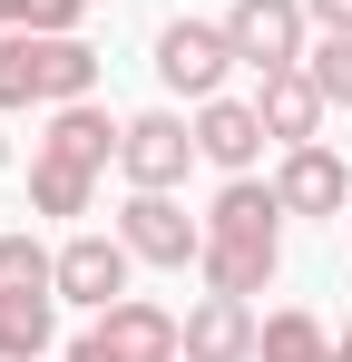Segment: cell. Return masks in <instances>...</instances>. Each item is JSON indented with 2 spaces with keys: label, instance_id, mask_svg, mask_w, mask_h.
I'll use <instances>...</instances> for the list:
<instances>
[{
  "label": "cell",
  "instance_id": "18",
  "mask_svg": "<svg viewBox=\"0 0 352 362\" xmlns=\"http://www.w3.org/2000/svg\"><path fill=\"white\" fill-rule=\"evenodd\" d=\"M0 108H49L40 98V30H0Z\"/></svg>",
  "mask_w": 352,
  "mask_h": 362
},
{
  "label": "cell",
  "instance_id": "26",
  "mask_svg": "<svg viewBox=\"0 0 352 362\" xmlns=\"http://www.w3.org/2000/svg\"><path fill=\"white\" fill-rule=\"evenodd\" d=\"M323 362H343V353H323Z\"/></svg>",
  "mask_w": 352,
  "mask_h": 362
},
{
  "label": "cell",
  "instance_id": "14",
  "mask_svg": "<svg viewBox=\"0 0 352 362\" xmlns=\"http://www.w3.org/2000/svg\"><path fill=\"white\" fill-rule=\"evenodd\" d=\"M98 88V49L78 40V30H40V98L69 108V98H88Z\"/></svg>",
  "mask_w": 352,
  "mask_h": 362
},
{
  "label": "cell",
  "instance_id": "23",
  "mask_svg": "<svg viewBox=\"0 0 352 362\" xmlns=\"http://www.w3.org/2000/svg\"><path fill=\"white\" fill-rule=\"evenodd\" d=\"M313 10V30H352V0H303Z\"/></svg>",
  "mask_w": 352,
  "mask_h": 362
},
{
  "label": "cell",
  "instance_id": "22",
  "mask_svg": "<svg viewBox=\"0 0 352 362\" xmlns=\"http://www.w3.org/2000/svg\"><path fill=\"white\" fill-rule=\"evenodd\" d=\"M59 362H127V353H117L108 333H98V323H88V333H78V343H69V353H59Z\"/></svg>",
  "mask_w": 352,
  "mask_h": 362
},
{
  "label": "cell",
  "instance_id": "1",
  "mask_svg": "<svg viewBox=\"0 0 352 362\" xmlns=\"http://www.w3.org/2000/svg\"><path fill=\"white\" fill-rule=\"evenodd\" d=\"M235 40H225V20H167V30H157V78H167L176 98H196V108H206V98H225V78H235Z\"/></svg>",
  "mask_w": 352,
  "mask_h": 362
},
{
  "label": "cell",
  "instance_id": "9",
  "mask_svg": "<svg viewBox=\"0 0 352 362\" xmlns=\"http://www.w3.org/2000/svg\"><path fill=\"white\" fill-rule=\"evenodd\" d=\"M98 333H108L127 362H186V323H176L167 303H147V294H117L108 313H98Z\"/></svg>",
  "mask_w": 352,
  "mask_h": 362
},
{
  "label": "cell",
  "instance_id": "10",
  "mask_svg": "<svg viewBox=\"0 0 352 362\" xmlns=\"http://www.w3.org/2000/svg\"><path fill=\"white\" fill-rule=\"evenodd\" d=\"M254 303L245 294H196V313H186V362H254Z\"/></svg>",
  "mask_w": 352,
  "mask_h": 362
},
{
  "label": "cell",
  "instance_id": "5",
  "mask_svg": "<svg viewBox=\"0 0 352 362\" xmlns=\"http://www.w3.org/2000/svg\"><path fill=\"white\" fill-rule=\"evenodd\" d=\"M127 274H137L127 235H69L59 245V303H78V313H108L127 294Z\"/></svg>",
  "mask_w": 352,
  "mask_h": 362
},
{
  "label": "cell",
  "instance_id": "12",
  "mask_svg": "<svg viewBox=\"0 0 352 362\" xmlns=\"http://www.w3.org/2000/svg\"><path fill=\"white\" fill-rule=\"evenodd\" d=\"M117 137H127V127H117L98 98H69V108H49V137H40V147H49V157H78V167H98V177H108Z\"/></svg>",
  "mask_w": 352,
  "mask_h": 362
},
{
  "label": "cell",
  "instance_id": "13",
  "mask_svg": "<svg viewBox=\"0 0 352 362\" xmlns=\"http://www.w3.org/2000/svg\"><path fill=\"white\" fill-rule=\"evenodd\" d=\"M206 235H284V196L274 177H225L206 206Z\"/></svg>",
  "mask_w": 352,
  "mask_h": 362
},
{
  "label": "cell",
  "instance_id": "3",
  "mask_svg": "<svg viewBox=\"0 0 352 362\" xmlns=\"http://www.w3.org/2000/svg\"><path fill=\"white\" fill-rule=\"evenodd\" d=\"M303 30H313L303 0H235L225 10V40H235V59L254 69V78H264V69H303V49H313Z\"/></svg>",
  "mask_w": 352,
  "mask_h": 362
},
{
  "label": "cell",
  "instance_id": "21",
  "mask_svg": "<svg viewBox=\"0 0 352 362\" xmlns=\"http://www.w3.org/2000/svg\"><path fill=\"white\" fill-rule=\"evenodd\" d=\"M88 0H0V30H78Z\"/></svg>",
  "mask_w": 352,
  "mask_h": 362
},
{
  "label": "cell",
  "instance_id": "17",
  "mask_svg": "<svg viewBox=\"0 0 352 362\" xmlns=\"http://www.w3.org/2000/svg\"><path fill=\"white\" fill-rule=\"evenodd\" d=\"M323 353H333V333H323L303 303L264 313V333H254V362H323Z\"/></svg>",
  "mask_w": 352,
  "mask_h": 362
},
{
  "label": "cell",
  "instance_id": "20",
  "mask_svg": "<svg viewBox=\"0 0 352 362\" xmlns=\"http://www.w3.org/2000/svg\"><path fill=\"white\" fill-rule=\"evenodd\" d=\"M303 69H313V88H323L333 108H352V30H323V40L303 49Z\"/></svg>",
  "mask_w": 352,
  "mask_h": 362
},
{
  "label": "cell",
  "instance_id": "19",
  "mask_svg": "<svg viewBox=\"0 0 352 362\" xmlns=\"http://www.w3.org/2000/svg\"><path fill=\"white\" fill-rule=\"evenodd\" d=\"M0 294H59V255L40 235H0Z\"/></svg>",
  "mask_w": 352,
  "mask_h": 362
},
{
  "label": "cell",
  "instance_id": "2",
  "mask_svg": "<svg viewBox=\"0 0 352 362\" xmlns=\"http://www.w3.org/2000/svg\"><path fill=\"white\" fill-rule=\"evenodd\" d=\"M117 235H127V255H137V264H196V255H206V216H186L167 186H127Z\"/></svg>",
  "mask_w": 352,
  "mask_h": 362
},
{
  "label": "cell",
  "instance_id": "11",
  "mask_svg": "<svg viewBox=\"0 0 352 362\" xmlns=\"http://www.w3.org/2000/svg\"><path fill=\"white\" fill-rule=\"evenodd\" d=\"M254 108H264V127H274V147H303L333 98L313 88V69H264V78H254Z\"/></svg>",
  "mask_w": 352,
  "mask_h": 362
},
{
  "label": "cell",
  "instance_id": "6",
  "mask_svg": "<svg viewBox=\"0 0 352 362\" xmlns=\"http://www.w3.org/2000/svg\"><path fill=\"white\" fill-rule=\"evenodd\" d=\"M274 196H284V216H352V167L323 137H303L274 157Z\"/></svg>",
  "mask_w": 352,
  "mask_h": 362
},
{
  "label": "cell",
  "instance_id": "7",
  "mask_svg": "<svg viewBox=\"0 0 352 362\" xmlns=\"http://www.w3.org/2000/svg\"><path fill=\"white\" fill-rule=\"evenodd\" d=\"M264 137H274V127H264L254 98H206V108H196V157H206V167H225V177H254Z\"/></svg>",
  "mask_w": 352,
  "mask_h": 362
},
{
  "label": "cell",
  "instance_id": "4",
  "mask_svg": "<svg viewBox=\"0 0 352 362\" xmlns=\"http://www.w3.org/2000/svg\"><path fill=\"white\" fill-rule=\"evenodd\" d=\"M186 167H196V127L176 118V108H147V118H127V137H117V177L127 186H186Z\"/></svg>",
  "mask_w": 352,
  "mask_h": 362
},
{
  "label": "cell",
  "instance_id": "24",
  "mask_svg": "<svg viewBox=\"0 0 352 362\" xmlns=\"http://www.w3.org/2000/svg\"><path fill=\"white\" fill-rule=\"evenodd\" d=\"M333 353H343V362H352V323H343V343H333Z\"/></svg>",
  "mask_w": 352,
  "mask_h": 362
},
{
  "label": "cell",
  "instance_id": "15",
  "mask_svg": "<svg viewBox=\"0 0 352 362\" xmlns=\"http://www.w3.org/2000/svg\"><path fill=\"white\" fill-rule=\"evenodd\" d=\"M59 294H0V362H49Z\"/></svg>",
  "mask_w": 352,
  "mask_h": 362
},
{
  "label": "cell",
  "instance_id": "16",
  "mask_svg": "<svg viewBox=\"0 0 352 362\" xmlns=\"http://www.w3.org/2000/svg\"><path fill=\"white\" fill-rule=\"evenodd\" d=\"M88 196H98V167H78V157H30V206L40 216H88Z\"/></svg>",
  "mask_w": 352,
  "mask_h": 362
},
{
  "label": "cell",
  "instance_id": "25",
  "mask_svg": "<svg viewBox=\"0 0 352 362\" xmlns=\"http://www.w3.org/2000/svg\"><path fill=\"white\" fill-rule=\"evenodd\" d=\"M0 167H10V137H0Z\"/></svg>",
  "mask_w": 352,
  "mask_h": 362
},
{
  "label": "cell",
  "instance_id": "8",
  "mask_svg": "<svg viewBox=\"0 0 352 362\" xmlns=\"http://www.w3.org/2000/svg\"><path fill=\"white\" fill-rule=\"evenodd\" d=\"M196 264H206V294H245L254 303L274 274H284V235H206Z\"/></svg>",
  "mask_w": 352,
  "mask_h": 362
}]
</instances>
